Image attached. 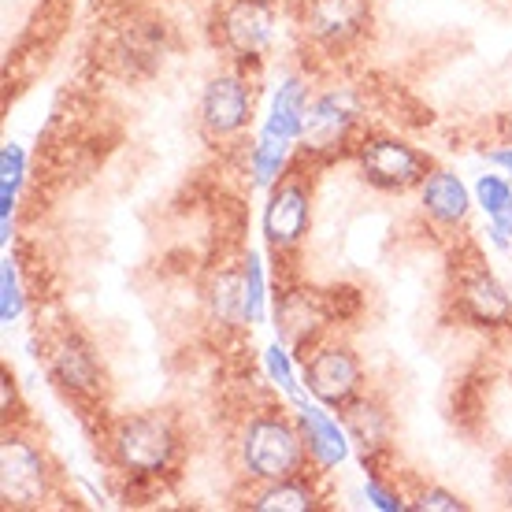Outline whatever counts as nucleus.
<instances>
[{
	"instance_id": "f257e3e1",
	"label": "nucleus",
	"mask_w": 512,
	"mask_h": 512,
	"mask_svg": "<svg viewBox=\"0 0 512 512\" xmlns=\"http://www.w3.org/2000/svg\"><path fill=\"white\" fill-rule=\"evenodd\" d=\"M305 435L282 416H256L242 435V464L245 472L260 483H279L305 472Z\"/></svg>"
},
{
	"instance_id": "f03ea898",
	"label": "nucleus",
	"mask_w": 512,
	"mask_h": 512,
	"mask_svg": "<svg viewBox=\"0 0 512 512\" xmlns=\"http://www.w3.org/2000/svg\"><path fill=\"white\" fill-rule=\"evenodd\" d=\"M112 449L123 472L130 475H160L171 464L179 438L175 427L160 416V412H141L116 423L112 431Z\"/></svg>"
},
{
	"instance_id": "7ed1b4c3",
	"label": "nucleus",
	"mask_w": 512,
	"mask_h": 512,
	"mask_svg": "<svg viewBox=\"0 0 512 512\" xmlns=\"http://www.w3.org/2000/svg\"><path fill=\"white\" fill-rule=\"evenodd\" d=\"M305 383L331 409H346L349 401H357L364 372L353 349L346 346H323L312 349L305 357Z\"/></svg>"
},
{
	"instance_id": "20e7f679",
	"label": "nucleus",
	"mask_w": 512,
	"mask_h": 512,
	"mask_svg": "<svg viewBox=\"0 0 512 512\" xmlns=\"http://www.w3.org/2000/svg\"><path fill=\"white\" fill-rule=\"evenodd\" d=\"M360 167L364 175L383 186V190H409V186H420L427 179V167L431 160L423 153H416L412 145L397 138H364L360 141Z\"/></svg>"
},
{
	"instance_id": "39448f33",
	"label": "nucleus",
	"mask_w": 512,
	"mask_h": 512,
	"mask_svg": "<svg viewBox=\"0 0 512 512\" xmlns=\"http://www.w3.org/2000/svg\"><path fill=\"white\" fill-rule=\"evenodd\" d=\"M219 38L238 60H260L275 41V12L268 0H234L219 15Z\"/></svg>"
},
{
	"instance_id": "423d86ee",
	"label": "nucleus",
	"mask_w": 512,
	"mask_h": 512,
	"mask_svg": "<svg viewBox=\"0 0 512 512\" xmlns=\"http://www.w3.org/2000/svg\"><path fill=\"white\" fill-rule=\"evenodd\" d=\"M4 505L8 509H26V505H41L49 494V472H45V457L38 446H30L23 438H4Z\"/></svg>"
},
{
	"instance_id": "0eeeda50",
	"label": "nucleus",
	"mask_w": 512,
	"mask_h": 512,
	"mask_svg": "<svg viewBox=\"0 0 512 512\" xmlns=\"http://www.w3.org/2000/svg\"><path fill=\"white\" fill-rule=\"evenodd\" d=\"M308 231V186L301 179L282 175L268 208H264V238L275 253L294 249Z\"/></svg>"
},
{
	"instance_id": "6e6552de",
	"label": "nucleus",
	"mask_w": 512,
	"mask_h": 512,
	"mask_svg": "<svg viewBox=\"0 0 512 512\" xmlns=\"http://www.w3.org/2000/svg\"><path fill=\"white\" fill-rule=\"evenodd\" d=\"M253 116V90L245 86V78L238 75H219L205 86L201 97V123H205L216 138L238 134Z\"/></svg>"
},
{
	"instance_id": "1a4fd4ad",
	"label": "nucleus",
	"mask_w": 512,
	"mask_h": 512,
	"mask_svg": "<svg viewBox=\"0 0 512 512\" xmlns=\"http://www.w3.org/2000/svg\"><path fill=\"white\" fill-rule=\"evenodd\" d=\"M357 101L349 93H327L316 104H308V116H305V149L312 153H334L342 149L349 141V130L357 123Z\"/></svg>"
},
{
	"instance_id": "9d476101",
	"label": "nucleus",
	"mask_w": 512,
	"mask_h": 512,
	"mask_svg": "<svg viewBox=\"0 0 512 512\" xmlns=\"http://www.w3.org/2000/svg\"><path fill=\"white\" fill-rule=\"evenodd\" d=\"M368 26V0H305V30L323 45H346Z\"/></svg>"
},
{
	"instance_id": "9b49d317",
	"label": "nucleus",
	"mask_w": 512,
	"mask_h": 512,
	"mask_svg": "<svg viewBox=\"0 0 512 512\" xmlns=\"http://www.w3.org/2000/svg\"><path fill=\"white\" fill-rule=\"evenodd\" d=\"M457 301L461 312L475 323H509L512 320V301L505 297V290L498 286V279L487 268H468L457 282Z\"/></svg>"
},
{
	"instance_id": "f8f14e48",
	"label": "nucleus",
	"mask_w": 512,
	"mask_h": 512,
	"mask_svg": "<svg viewBox=\"0 0 512 512\" xmlns=\"http://www.w3.org/2000/svg\"><path fill=\"white\" fill-rule=\"evenodd\" d=\"M49 360H52V375H56L64 386H71L75 394H97V386H101V368H97L93 349L86 346L78 334L64 331L60 338H52Z\"/></svg>"
},
{
	"instance_id": "ddd939ff",
	"label": "nucleus",
	"mask_w": 512,
	"mask_h": 512,
	"mask_svg": "<svg viewBox=\"0 0 512 512\" xmlns=\"http://www.w3.org/2000/svg\"><path fill=\"white\" fill-rule=\"evenodd\" d=\"M327 305H323L316 294H305V290H294V294H282L279 301V331L282 338L297 349V357L305 360L308 349H312V338L327 323Z\"/></svg>"
},
{
	"instance_id": "4468645a",
	"label": "nucleus",
	"mask_w": 512,
	"mask_h": 512,
	"mask_svg": "<svg viewBox=\"0 0 512 512\" xmlns=\"http://www.w3.org/2000/svg\"><path fill=\"white\" fill-rule=\"evenodd\" d=\"M297 427L305 435L308 457L320 464V468H334L349 457V431L338 427V420H331L320 405H305L301 401V412H297Z\"/></svg>"
},
{
	"instance_id": "2eb2a0df",
	"label": "nucleus",
	"mask_w": 512,
	"mask_h": 512,
	"mask_svg": "<svg viewBox=\"0 0 512 512\" xmlns=\"http://www.w3.org/2000/svg\"><path fill=\"white\" fill-rule=\"evenodd\" d=\"M420 197H423V208H427V216L442 223V227H457L464 223L468 216V190H464V182L457 175H449V171H435V175H427L420 182Z\"/></svg>"
},
{
	"instance_id": "dca6fc26",
	"label": "nucleus",
	"mask_w": 512,
	"mask_h": 512,
	"mask_svg": "<svg viewBox=\"0 0 512 512\" xmlns=\"http://www.w3.org/2000/svg\"><path fill=\"white\" fill-rule=\"evenodd\" d=\"M342 412H346L349 438L364 449V457L383 453L386 438H390V416L383 412V405H375L372 397H357V401H349Z\"/></svg>"
},
{
	"instance_id": "f3484780",
	"label": "nucleus",
	"mask_w": 512,
	"mask_h": 512,
	"mask_svg": "<svg viewBox=\"0 0 512 512\" xmlns=\"http://www.w3.org/2000/svg\"><path fill=\"white\" fill-rule=\"evenodd\" d=\"M475 193H479V205L487 208L494 242L505 245L512 238V186L505 179H498V175H483Z\"/></svg>"
},
{
	"instance_id": "a211bd4d",
	"label": "nucleus",
	"mask_w": 512,
	"mask_h": 512,
	"mask_svg": "<svg viewBox=\"0 0 512 512\" xmlns=\"http://www.w3.org/2000/svg\"><path fill=\"white\" fill-rule=\"evenodd\" d=\"M249 505L260 512H305L316 505V490L308 487L301 475L294 479H279V483H268V490H260L256 498H249Z\"/></svg>"
},
{
	"instance_id": "6ab92c4d",
	"label": "nucleus",
	"mask_w": 512,
	"mask_h": 512,
	"mask_svg": "<svg viewBox=\"0 0 512 512\" xmlns=\"http://www.w3.org/2000/svg\"><path fill=\"white\" fill-rule=\"evenodd\" d=\"M242 286H245V323H260V316H264V268H260V256L256 253L245 256Z\"/></svg>"
},
{
	"instance_id": "aec40b11",
	"label": "nucleus",
	"mask_w": 512,
	"mask_h": 512,
	"mask_svg": "<svg viewBox=\"0 0 512 512\" xmlns=\"http://www.w3.org/2000/svg\"><path fill=\"white\" fill-rule=\"evenodd\" d=\"M23 179V149L19 145H4V219L12 216V193Z\"/></svg>"
},
{
	"instance_id": "412c9836",
	"label": "nucleus",
	"mask_w": 512,
	"mask_h": 512,
	"mask_svg": "<svg viewBox=\"0 0 512 512\" xmlns=\"http://www.w3.org/2000/svg\"><path fill=\"white\" fill-rule=\"evenodd\" d=\"M264 360H268V375L275 379V383L286 390V394L297 397V379H294V368H290V357H286V349L271 346L268 353H264Z\"/></svg>"
},
{
	"instance_id": "4be33fe9",
	"label": "nucleus",
	"mask_w": 512,
	"mask_h": 512,
	"mask_svg": "<svg viewBox=\"0 0 512 512\" xmlns=\"http://www.w3.org/2000/svg\"><path fill=\"white\" fill-rule=\"evenodd\" d=\"M0 282H4V308H0V316L4 323H12L19 312H23V294H19V282H15V268L12 260H4V271H0Z\"/></svg>"
},
{
	"instance_id": "5701e85b",
	"label": "nucleus",
	"mask_w": 512,
	"mask_h": 512,
	"mask_svg": "<svg viewBox=\"0 0 512 512\" xmlns=\"http://www.w3.org/2000/svg\"><path fill=\"white\" fill-rule=\"evenodd\" d=\"M420 509H446V512H457V509H464V501H461V498H453L449 490L431 487V490H423V494H420Z\"/></svg>"
},
{
	"instance_id": "b1692460",
	"label": "nucleus",
	"mask_w": 512,
	"mask_h": 512,
	"mask_svg": "<svg viewBox=\"0 0 512 512\" xmlns=\"http://www.w3.org/2000/svg\"><path fill=\"white\" fill-rule=\"evenodd\" d=\"M368 498L375 501V505H379V509H401V501H397V494H390V490L383 487V483H379V479H372V483H368Z\"/></svg>"
},
{
	"instance_id": "393cba45",
	"label": "nucleus",
	"mask_w": 512,
	"mask_h": 512,
	"mask_svg": "<svg viewBox=\"0 0 512 512\" xmlns=\"http://www.w3.org/2000/svg\"><path fill=\"white\" fill-rule=\"evenodd\" d=\"M490 160H494V164H501L512 175V141H509V149H494V153H490Z\"/></svg>"
},
{
	"instance_id": "a878e982",
	"label": "nucleus",
	"mask_w": 512,
	"mask_h": 512,
	"mask_svg": "<svg viewBox=\"0 0 512 512\" xmlns=\"http://www.w3.org/2000/svg\"><path fill=\"white\" fill-rule=\"evenodd\" d=\"M501 127H505V138L512 141V116H505V123H501Z\"/></svg>"
}]
</instances>
